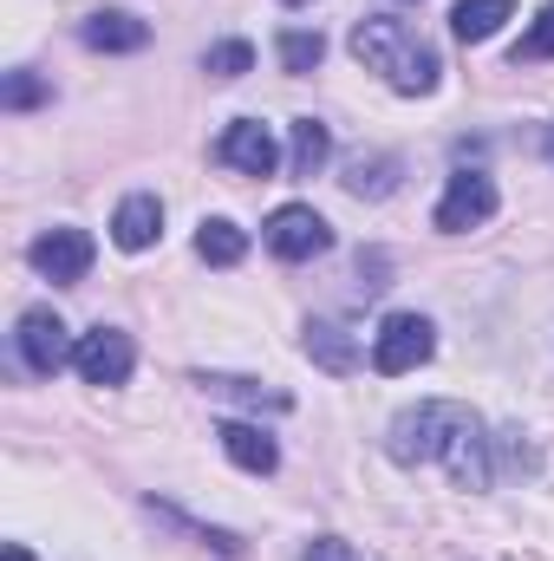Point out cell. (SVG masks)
I'll use <instances>...</instances> for the list:
<instances>
[{"instance_id":"1","label":"cell","mask_w":554,"mask_h":561,"mask_svg":"<svg viewBox=\"0 0 554 561\" xmlns=\"http://www.w3.org/2000/svg\"><path fill=\"white\" fill-rule=\"evenodd\" d=\"M385 450L392 463H443L457 490H489V437L483 419L457 399H424L412 412H399L385 431Z\"/></svg>"},{"instance_id":"2","label":"cell","mask_w":554,"mask_h":561,"mask_svg":"<svg viewBox=\"0 0 554 561\" xmlns=\"http://www.w3.org/2000/svg\"><path fill=\"white\" fill-rule=\"evenodd\" d=\"M353 53H359V66H372L392 92H405V99H424V92H437V46L417 33L412 20H392V13H366L359 26H353Z\"/></svg>"},{"instance_id":"3","label":"cell","mask_w":554,"mask_h":561,"mask_svg":"<svg viewBox=\"0 0 554 561\" xmlns=\"http://www.w3.org/2000/svg\"><path fill=\"white\" fill-rule=\"evenodd\" d=\"M430 353H437V327H430L424 313H392V320L372 333V366H379L385 379H405V373H417Z\"/></svg>"},{"instance_id":"4","label":"cell","mask_w":554,"mask_h":561,"mask_svg":"<svg viewBox=\"0 0 554 561\" xmlns=\"http://www.w3.org/2000/svg\"><path fill=\"white\" fill-rule=\"evenodd\" d=\"M13 346H20V359H26V373L33 379H53L59 366H72V340H66V320L53 313V307H26L20 313V333H13Z\"/></svg>"},{"instance_id":"5","label":"cell","mask_w":554,"mask_h":561,"mask_svg":"<svg viewBox=\"0 0 554 561\" xmlns=\"http://www.w3.org/2000/svg\"><path fill=\"white\" fill-rule=\"evenodd\" d=\"M262 236H268V249H275L280 262H313V255H326V249H333L326 216H320V209H307V203H280L275 216L262 222Z\"/></svg>"},{"instance_id":"6","label":"cell","mask_w":554,"mask_h":561,"mask_svg":"<svg viewBox=\"0 0 554 561\" xmlns=\"http://www.w3.org/2000/svg\"><path fill=\"white\" fill-rule=\"evenodd\" d=\"M496 183L483 176V170H457L450 176V190H443V203H437V229L443 236H463V229H483L489 216H496Z\"/></svg>"},{"instance_id":"7","label":"cell","mask_w":554,"mask_h":561,"mask_svg":"<svg viewBox=\"0 0 554 561\" xmlns=\"http://www.w3.org/2000/svg\"><path fill=\"white\" fill-rule=\"evenodd\" d=\"M72 366H79L85 386H125L131 366H138V346H131V333H118V327H92V333L79 340Z\"/></svg>"},{"instance_id":"8","label":"cell","mask_w":554,"mask_h":561,"mask_svg":"<svg viewBox=\"0 0 554 561\" xmlns=\"http://www.w3.org/2000/svg\"><path fill=\"white\" fill-rule=\"evenodd\" d=\"M216 157H222L229 170H242V176H275L280 170V144L262 118H235V125L222 131V144H216Z\"/></svg>"},{"instance_id":"9","label":"cell","mask_w":554,"mask_h":561,"mask_svg":"<svg viewBox=\"0 0 554 561\" xmlns=\"http://www.w3.org/2000/svg\"><path fill=\"white\" fill-rule=\"evenodd\" d=\"M26 262L46 280H85V268H92V236L85 229H46V236H33Z\"/></svg>"},{"instance_id":"10","label":"cell","mask_w":554,"mask_h":561,"mask_svg":"<svg viewBox=\"0 0 554 561\" xmlns=\"http://www.w3.org/2000/svg\"><path fill=\"white\" fill-rule=\"evenodd\" d=\"M157 236H163V203H157L150 190L125 196V203H118V216H112V242H118L125 255H143Z\"/></svg>"},{"instance_id":"11","label":"cell","mask_w":554,"mask_h":561,"mask_svg":"<svg viewBox=\"0 0 554 561\" xmlns=\"http://www.w3.org/2000/svg\"><path fill=\"white\" fill-rule=\"evenodd\" d=\"M79 39L92 53H138L143 39H150V26H143L138 13H125V7H105V13H85Z\"/></svg>"},{"instance_id":"12","label":"cell","mask_w":554,"mask_h":561,"mask_svg":"<svg viewBox=\"0 0 554 561\" xmlns=\"http://www.w3.org/2000/svg\"><path fill=\"white\" fill-rule=\"evenodd\" d=\"M216 437H222V450H229L235 470H249V477H275L280 470V444L262 424H222Z\"/></svg>"},{"instance_id":"13","label":"cell","mask_w":554,"mask_h":561,"mask_svg":"<svg viewBox=\"0 0 554 561\" xmlns=\"http://www.w3.org/2000/svg\"><path fill=\"white\" fill-rule=\"evenodd\" d=\"M307 359H313V366H326L333 379H353V373L366 366L359 340H353L346 327H333V320H313V327H307Z\"/></svg>"},{"instance_id":"14","label":"cell","mask_w":554,"mask_h":561,"mask_svg":"<svg viewBox=\"0 0 554 561\" xmlns=\"http://www.w3.org/2000/svg\"><path fill=\"white\" fill-rule=\"evenodd\" d=\"M516 7L509 0H457L450 7V33L463 39V46H483V39H496L503 33V20H509Z\"/></svg>"},{"instance_id":"15","label":"cell","mask_w":554,"mask_h":561,"mask_svg":"<svg viewBox=\"0 0 554 561\" xmlns=\"http://www.w3.org/2000/svg\"><path fill=\"white\" fill-rule=\"evenodd\" d=\"M287 131H293L287 170H293V176H320V170H326V157H333V131H326L320 118H293Z\"/></svg>"},{"instance_id":"16","label":"cell","mask_w":554,"mask_h":561,"mask_svg":"<svg viewBox=\"0 0 554 561\" xmlns=\"http://www.w3.org/2000/svg\"><path fill=\"white\" fill-rule=\"evenodd\" d=\"M196 255H203L209 268H235V262L249 255V236H242L229 216H209V222L196 229Z\"/></svg>"},{"instance_id":"17","label":"cell","mask_w":554,"mask_h":561,"mask_svg":"<svg viewBox=\"0 0 554 561\" xmlns=\"http://www.w3.org/2000/svg\"><path fill=\"white\" fill-rule=\"evenodd\" d=\"M203 392L216 399H242V405H268V412H287V392H268L262 379H235V373H196Z\"/></svg>"},{"instance_id":"18","label":"cell","mask_w":554,"mask_h":561,"mask_svg":"<svg viewBox=\"0 0 554 561\" xmlns=\"http://www.w3.org/2000/svg\"><path fill=\"white\" fill-rule=\"evenodd\" d=\"M399 157H359V163H346V190L353 196H392L399 190Z\"/></svg>"},{"instance_id":"19","label":"cell","mask_w":554,"mask_h":561,"mask_svg":"<svg viewBox=\"0 0 554 561\" xmlns=\"http://www.w3.org/2000/svg\"><path fill=\"white\" fill-rule=\"evenodd\" d=\"M320 59H326V39H320V33H307V26L280 33V66H287V72H313Z\"/></svg>"},{"instance_id":"20","label":"cell","mask_w":554,"mask_h":561,"mask_svg":"<svg viewBox=\"0 0 554 561\" xmlns=\"http://www.w3.org/2000/svg\"><path fill=\"white\" fill-rule=\"evenodd\" d=\"M203 66H209V79H242V72L255 66V46H249V39H222V46H209Z\"/></svg>"},{"instance_id":"21","label":"cell","mask_w":554,"mask_h":561,"mask_svg":"<svg viewBox=\"0 0 554 561\" xmlns=\"http://www.w3.org/2000/svg\"><path fill=\"white\" fill-rule=\"evenodd\" d=\"M535 59H554V0L542 7V20L522 33V46H516V66H535Z\"/></svg>"},{"instance_id":"22","label":"cell","mask_w":554,"mask_h":561,"mask_svg":"<svg viewBox=\"0 0 554 561\" xmlns=\"http://www.w3.org/2000/svg\"><path fill=\"white\" fill-rule=\"evenodd\" d=\"M0 105H7V112H33V105H46V85H39L33 72H7V85H0Z\"/></svg>"},{"instance_id":"23","label":"cell","mask_w":554,"mask_h":561,"mask_svg":"<svg viewBox=\"0 0 554 561\" xmlns=\"http://www.w3.org/2000/svg\"><path fill=\"white\" fill-rule=\"evenodd\" d=\"M300 561H366L353 542H339V536H320V542H307L300 549Z\"/></svg>"},{"instance_id":"24","label":"cell","mask_w":554,"mask_h":561,"mask_svg":"<svg viewBox=\"0 0 554 561\" xmlns=\"http://www.w3.org/2000/svg\"><path fill=\"white\" fill-rule=\"evenodd\" d=\"M359 280H366V294H379L385 287V255L372 249V255H359Z\"/></svg>"},{"instance_id":"25","label":"cell","mask_w":554,"mask_h":561,"mask_svg":"<svg viewBox=\"0 0 554 561\" xmlns=\"http://www.w3.org/2000/svg\"><path fill=\"white\" fill-rule=\"evenodd\" d=\"M7 561H33V549L26 542H7Z\"/></svg>"},{"instance_id":"26","label":"cell","mask_w":554,"mask_h":561,"mask_svg":"<svg viewBox=\"0 0 554 561\" xmlns=\"http://www.w3.org/2000/svg\"><path fill=\"white\" fill-rule=\"evenodd\" d=\"M287 7H307V0H287Z\"/></svg>"},{"instance_id":"27","label":"cell","mask_w":554,"mask_h":561,"mask_svg":"<svg viewBox=\"0 0 554 561\" xmlns=\"http://www.w3.org/2000/svg\"><path fill=\"white\" fill-rule=\"evenodd\" d=\"M549 157H554V138H549Z\"/></svg>"}]
</instances>
